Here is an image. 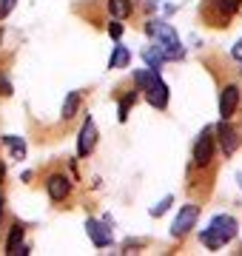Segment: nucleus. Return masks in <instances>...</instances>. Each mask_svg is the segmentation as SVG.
Instances as JSON below:
<instances>
[{
  "label": "nucleus",
  "instance_id": "4",
  "mask_svg": "<svg viewBox=\"0 0 242 256\" xmlns=\"http://www.w3.org/2000/svg\"><path fill=\"white\" fill-rule=\"evenodd\" d=\"M240 6L242 0H208V20L214 26H222V20H228Z\"/></svg>",
  "mask_w": 242,
  "mask_h": 256
},
{
  "label": "nucleus",
  "instance_id": "7",
  "mask_svg": "<svg viewBox=\"0 0 242 256\" xmlns=\"http://www.w3.org/2000/svg\"><path fill=\"white\" fill-rule=\"evenodd\" d=\"M97 148V126L92 120H86L83 128H80V137H77V154L80 156H88Z\"/></svg>",
  "mask_w": 242,
  "mask_h": 256
},
{
  "label": "nucleus",
  "instance_id": "17",
  "mask_svg": "<svg viewBox=\"0 0 242 256\" xmlns=\"http://www.w3.org/2000/svg\"><path fill=\"white\" fill-rule=\"evenodd\" d=\"M77 111H80V94L72 92L68 97H66V102H63V120L77 117Z\"/></svg>",
  "mask_w": 242,
  "mask_h": 256
},
{
  "label": "nucleus",
  "instance_id": "11",
  "mask_svg": "<svg viewBox=\"0 0 242 256\" xmlns=\"http://www.w3.org/2000/svg\"><path fill=\"white\" fill-rule=\"evenodd\" d=\"M216 134H220V146H222V151L228 156L240 148V137H236V131H234L231 126H228V120H222L220 126H216Z\"/></svg>",
  "mask_w": 242,
  "mask_h": 256
},
{
  "label": "nucleus",
  "instance_id": "19",
  "mask_svg": "<svg viewBox=\"0 0 242 256\" xmlns=\"http://www.w3.org/2000/svg\"><path fill=\"white\" fill-rule=\"evenodd\" d=\"M171 202H174L171 196H162V200H160L157 205H151V210H148V214H151V216H162V214L168 210V205H171Z\"/></svg>",
  "mask_w": 242,
  "mask_h": 256
},
{
  "label": "nucleus",
  "instance_id": "1",
  "mask_svg": "<svg viewBox=\"0 0 242 256\" xmlns=\"http://www.w3.org/2000/svg\"><path fill=\"white\" fill-rule=\"evenodd\" d=\"M236 230H240V222L228 216V214H220L211 220V225L202 230V245L208 250H220L222 245H228L234 236H236Z\"/></svg>",
  "mask_w": 242,
  "mask_h": 256
},
{
  "label": "nucleus",
  "instance_id": "18",
  "mask_svg": "<svg viewBox=\"0 0 242 256\" xmlns=\"http://www.w3.org/2000/svg\"><path fill=\"white\" fill-rule=\"evenodd\" d=\"M134 102H137V92H128V94L120 100V120H122V122L128 120V108L134 106Z\"/></svg>",
  "mask_w": 242,
  "mask_h": 256
},
{
  "label": "nucleus",
  "instance_id": "2",
  "mask_svg": "<svg viewBox=\"0 0 242 256\" xmlns=\"http://www.w3.org/2000/svg\"><path fill=\"white\" fill-rule=\"evenodd\" d=\"M134 82L140 86V92H146V100L154 106V108H166L168 106V86L162 82L154 68H140L134 72Z\"/></svg>",
  "mask_w": 242,
  "mask_h": 256
},
{
  "label": "nucleus",
  "instance_id": "12",
  "mask_svg": "<svg viewBox=\"0 0 242 256\" xmlns=\"http://www.w3.org/2000/svg\"><path fill=\"white\" fill-rule=\"evenodd\" d=\"M23 234H26V228H23V225H12L9 239H6V254H20V245H23Z\"/></svg>",
  "mask_w": 242,
  "mask_h": 256
},
{
  "label": "nucleus",
  "instance_id": "22",
  "mask_svg": "<svg viewBox=\"0 0 242 256\" xmlns=\"http://www.w3.org/2000/svg\"><path fill=\"white\" fill-rule=\"evenodd\" d=\"M0 94L6 97V94H12V82L6 80V77H0Z\"/></svg>",
  "mask_w": 242,
  "mask_h": 256
},
{
  "label": "nucleus",
  "instance_id": "8",
  "mask_svg": "<svg viewBox=\"0 0 242 256\" xmlns=\"http://www.w3.org/2000/svg\"><path fill=\"white\" fill-rule=\"evenodd\" d=\"M46 191H48V196L54 202H63L68 194H72V182H68V176L66 174H52L46 180Z\"/></svg>",
  "mask_w": 242,
  "mask_h": 256
},
{
  "label": "nucleus",
  "instance_id": "14",
  "mask_svg": "<svg viewBox=\"0 0 242 256\" xmlns=\"http://www.w3.org/2000/svg\"><path fill=\"white\" fill-rule=\"evenodd\" d=\"M128 60H131L128 48H126V46H114L112 57H108V68H126V66H128Z\"/></svg>",
  "mask_w": 242,
  "mask_h": 256
},
{
  "label": "nucleus",
  "instance_id": "26",
  "mask_svg": "<svg viewBox=\"0 0 242 256\" xmlns=\"http://www.w3.org/2000/svg\"><path fill=\"white\" fill-rule=\"evenodd\" d=\"M236 180H240V188H242V174H240V176H236Z\"/></svg>",
  "mask_w": 242,
  "mask_h": 256
},
{
  "label": "nucleus",
  "instance_id": "9",
  "mask_svg": "<svg viewBox=\"0 0 242 256\" xmlns=\"http://www.w3.org/2000/svg\"><path fill=\"white\" fill-rule=\"evenodd\" d=\"M86 234L92 236V242L97 248H108V245H112V228H108L106 222L88 220V222H86Z\"/></svg>",
  "mask_w": 242,
  "mask_h": 256
},
{
  "label": "nucleus",
  "instance_id": "3",
  "mask_svg": "<svg viewBox=\"0 0 242 256\" xmlns=\"http://www.w3.org/2000/svg\"><path fill=\"white\" fill-rule=\"evenodd\" d=\"M146 32L154 37V46L166 54V60H180V57L186 54V48L180 46L177 32L168 26V23H154V20H151L148 26H146Z\"/></svg>",
  "mask_w": 242,
  "mask_h": 256
},
{
  "label": "nucleus",
  "instance_id": "25",
  "mask_svg": "<svg viewBox=\"0 0 242 256\" xmlns=\"http://www.w3.org/2000/svg\"><path fill=\"white\" fill-rule=\"evenodd\" d=\"M3 174H6V168H3V162H0V176H3Z\"/></svg>",
  "mask_w": 242,
  "mask_h": 256
},
{
  "label": "nucleus",
  "instance_id": "10",
  "mask_svg": "<svg viewBox=\"0 0 242 256\" xmlns=\"http://www.w3.org/2000/svg\"><path fill=\"white\" fill-rule=\"evenodd\" d=\"M211 160H214V137L205 131V134H200V140H196V146H194V162L208 165Z\"/></svg>",
  "mask_w": 242,
  "mask_h": 256
},
{
  "label": "nucleus",
  "instance_id": "6",
  "mask_svg": "<svg viewBox=\"0 0 242 256\" xmlns=\"http://www.w3.org/2000/svg\"><path fill=\"white\" fill-rule=\"evenodd\" d=\"M240 108V88L236 86H225L222 94H220V117L231 120Z\"/></svg>",
  "mask_w": 242,
  "mask_h": 256
},
{
  "label": "nucleus",
  "instance_id": "24",
  "mask_svg": "<svg viewBox=\"0 0 242 256\" xmlns=\"http://www.w3.org/2000/svg\"><path fill=\"white\" fill-rule=\"evenodd\" d=\"M0 216H3V194H0Z\"/></svg>",
  "mask_w": 242,
  "mask_h": 256
},
{
  "label": "nucleus",
  "instance_id": "23",
  "mask_svg": "<svg viewBox=\"0 0 242 256\" xmlns=\"http://www.w3.org/2000/svg\"><path fill=\"white\" fill-rule=\"evenodd\" d=\"M231 54L236 57V60H242V40L236 43V46H234V52H231Z\"/></svg>",
  "mask_w": 242,
  "mask_h": 256
},
{
  "label": "nucleus",
  "instance_id": "20",
  "mask_svg": "<svg viewBox=\"0 0 242 256\" xmlns=\"http://www.w3.org/2000/svg\"><path fill=\"white\" fill-rule=\"evenodd\" d=\"M14 6H18V0H0V18H6Z\"/></svg>",
  "mask_w": 242,
  "mask_h": 256
},
{
  "label": "nucleus",
  "instance_id": "15",
  "mask_svg": "<svg viewBox=\"0 0 242 256\" xmlns=\"http://www.w3.org/2000/svg\"><path fill=\"white\" fill-rule=\"evenodd\" d=\"M131 0H108V12H112V18H117V20H126L131 14Z\"/></svg>",
  "mask_w": 242,
  "mask_h": 256
},
{
  "label": "nucleus",
  "instance_id": "16",
  "mask_svg": "<svg viewBox=\"0 0 242 256\" xmlns=\"http://www.w3.org/2000/svg\"><path fill=\"white\" fill-rule=\"evenodd\" d=\"M3 142L12 148V156H14V160H23V156H26V142H23V137L6 134V137H3Z\"/></svg>",
  "mask_w": 242,
  "mask_h": 256
},
{
  "label": "nucleus",
  "instance_id": "21",
  "mask_svg": "<svg viewBox=\"0 0 242 256\" xmlns=\"http://www.w3.org/2000/svg\"><path fill=\"white\" fill-rule=\"evenodd\" d=\"M108 34H112L114 40H117V37L122 34V26H120V23H108Z\"/></svg>",
  "mask_w": 242,
  "mask_h": 256
},
{
  "label": "nucleus",
  "instance_id": "13",
  "mask_svg": "<svg viewBox=\"0 0 242 256\" xmlns=\"http://www.w3.org/2000/svg\"><path fill=\"white\" fill-rule=\"evenodd\" d=\"M142 60H146V63H148V68H154V72H157V68H160L162 63H168V60H166V54H162V52H160L157 46L142 48Z\"/></svg>",
  "mask_w": 242,
  "mask_h": 256
},
{
  "label": "nucleus",
  "instance_id": "5",
  "mask_svg": "<svg viewBox=\"0 0 242 256\" xmlns=\"http://www.w3.org/2000/svg\"><path fill=\"white\" fill-rule=\"evenodd\" d=\"M196 216H200V208L196 205H182L177 214V220H174V225H171V234L174 236H186L188 230L196 225Z\"/></svg>",
  "mask_w": 242,
  "mask_h": 256
}]
</instances>
